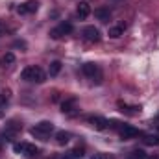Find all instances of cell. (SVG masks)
<instances>
[{
	"mask_svg": "<svg viewBox=\"0 0 159 159\" xmlns=\"http://www.w3.org/2000/svg\"><path fill=\"white\" fill-rule=\"evenodd\" d=\"M20 80L24 81H34V83H44L46 80V74L41 67H35V65H28L22 72H20Z\"/></svg>",
	"mask_w": 159,
	"mask_h": 159,
	"instance_id": "6da1fadb",
	"label": "cell"
},
{
	"mask_svg": "<svg viewBox=\"0 0 159 159\" xmlns=\"http://www.w3.org/2000/svg\"><path fill=\"white\" fill-rule=\"evenodd\" d=\"M52 131H54V124H52L50 120H43V122L35 124V126L30 129V133H32L35 139H41V141H48V137H50Z\"/></svg>",
	"mask_w": 159,
	"mask_h": 159,
	"instance_id": "7a4b0ae2",
	"label": "cell"
},
{
	"mask_svg": "<svg viewBox=\"0 0 159 159\" xmlns=\"http://www.w3.org/2000/svg\"><path fill=\"white\" fill-rule=\"evenodd\" d=\"M13 150L17 154L26 156V157H35V156H39V152H41L35 144H30V143H17V144H13Z\"/></svg>",
	"mask_w": 159,
	"mask_h": 159,
	"instance_id": "3957f363",
	"label": "cell"
},
{
	"mask_svg": "<svg viewBox=\"0 0 159 159\" xmlns=\"http://www.w3.org/2000/svg\"><path fill=\"white\" fill-rule=\"evenodd\" d=\"M81 72H83L87 78L96 80V83L102 81V70H100V67H98L96 63H83V65H81Z\"/></svg>",
	"mask_w": 159,
	"mask_h": 159,
	"instance_id": "277c9868",
	"label": "cell"
},
{
	"mask_svg": "<svg viewBox=\"0 0 159 159\" xmlns=\"http://www.w3.org/2000/svg\"><path fill=\"white\" fill-rule=\"evenodd\" d=\"M72 30H74V26L70 24V22H59L56 28H52L50 30V37L52 39H59V37H63V35H69V34H72Z\"/></svg>",
	"mask_w": 159,
	"mask_h": 159,
	"instance_id": "5b68a950",
	"label": "cell"
},
{
	"mask_svg": "<svg viewBox=\"0 0 159 159\" xmlns=\"http://www.w3.org/2000/svg\"><path fill=\"white\" fill-rule=\"evenodd\" d=\"M119 135L122 137V141H128V139H135V137L143 135V131L133 128V126H129V124H122L119 128Z\"/></svg>",
	"mask_w": 159,
	"mask_h": 159,
	"instance_id": "8992f818",
	"label": "cell"
},
{
	"mask_svg": "<svg viewBox=\"0 0 159 159\" xmlns=\"http://www.w3.org/2000/svg\"><path fill=\"white\" fill-rule=\"evenodd\" d=\"M39 9V0H26L24 4H20L17 7L19 15H28V13H35Z\"/></svg>",
	"mask_w": 159,
	"mask_h": 159,
	"instance_id": "52a82bcc",
	"label": "cell"
},
{
	"mask_svg": "<svg viewBox=\"0 0 159 159\" xmlns=\"http://www.w3.org/2000/svg\"><path fill=\"white\" fill-rule=\"evenodd\" d=\"M87 122L94 128V129H98V131H102V129H107L109 128V120L104 119V117H98V115H93V117H89Z\"/></svg>",
	"mask_w": 159,
	"mask_h": 159,
	"instance_id": "ba28073f",
	"label": "cell"
},
{
	"mask_svg": "<svg viewBox=\"0 0 159 159\" xmlns=\"http://www.w3.org/2000/svg\"><path fill=\"white\" fill-rule=\"evenodd\" d=\"M81 35H83V39L89 41V43H98L100 41V30L94 28V26H87V28H83Z\"/></svg>",
	"mask_w": 159,
	"mask_h": 159,
	"instance_id": "9c48e42d",
	"label": "cell"
},
{
	"mask_svg": "<svg viewBox=\"0 0 159 159\" xmlns=\"http://www.w3.org/2000/svg\"><path fill=\"white\" fill-rule=\"evenodd\" d=\"M117 106L120 107V111H122V113H126V115H129V117H135V115H139V113H141V106H128V104H124L122 100L117 102Z\"/></svg>",
	"mask_w": 159,
	"mask_h": 159,
	"instance_id": "30bf717a",
	"label": "cell"
},
{
	"mask_svg": "<svg viewBox=\"0 0 159 159\" xmlns=\"http://www.w3.org/2000/svg\"><path fill=\"white\" fill-rule=\"evenodd\" d=\"M94 17H96L98 20H102V22H107V20L111 19V11H109L107 7H96V9H94Z\"/></svg>",
	"mask_w": 159,
	"mask_h": 159,
	"instance_id": "8fae6325",
	"label": "cell"
},
{
	"mask_svg": "<svg viewBox=\"0 0 159 159\" xmlns=\"http://www.w3.org/2000/svg\"><path fill=\"white\" fill-rule=\"evenodd\" d=\"M76 13H78L80 19H87V17L91 15V6H89V2H80L78 7H76Z\"/></svg>",
	"mask_w": 159,
	"mask_h": 159,
	"instance_id": "7c38bea8",
	"label": "cell"
},
{
	"mask_svg": "<svg viewBox=\"0 0 159 159\" xmlns=\"http://www.w3.org/2000/svg\"><path fill=\"white\" fill-rule=\"evenodd\" d=\"M76 104H78L76 98H69V100H65V102L61 104V111H63V113H72V111L76 109Z\"/></svg>",
	"mask_w": 159,
	"mask_h": 159,
	"instance_id": "4fadbf2b",
	"label": "cell"
},
{
	"mask_svg": "<svg viewBox=\"0 0 159 159\" xmlns=\"http://www.w3.org/2000/svg\"><path fill=\"white\" fill-rule=\"evenodd\" d=\"M81 157H83V150H81V148H74V150H70V152L59 156L57 159H81Z\"/></svg>",
	"mask_w": 159,
	"mask_h": 159,
	"instance_id": "5bb4252c",
	"label": "cell"
},
{
	"mask_svg": "<svg viewBox=\"0 0 159 159\" xmlns=\"http://www.w3.org/2000/svg\"><path fill=\"white\" fill-rule=\"evenodd\" d=\"M20 128H22V124H19L17 120H9V122L6 124V129H7V131H6V135L9 137V135H13L15 131H19Z\"/></svg>",
	"mask_w": 159,
	"mask_h": 159,
	"instance_id": "9a60e30c",
	"label": "cell"
},
{
	"mask_svg": "<svg viewBox=\"0 0 159 159\" xmlns=\"http://www.w3.org/2000/svg\"><path fill=\"white\" fill-rule=\"evenodd\" d=\"M122 34H124V24H119V26H111V28H109V32H107V35H109L111 39H119Z\"/></svg>",
	"mask_w": 159,
	"mask_h": 159,
	"instance_id": "2e32d148",
	"label": "cell"
},
{
	"mask_svg": "<svg viewBox=\"0 0 159 159\" xmlns=\"http://www.w3.org/2000/svg\"><path fill=\"white\" fill-rule=\"evenodd\" d=\"M69 141H70V133H69V131H57V133H56V143H57V144L63 146V144H67Z\"/></svg>",
	"mask_w": 159,
	"mask_h": 159,
	"instance_id": "e0dca14e",
	"label": "cell"
},
{
	"mask_svg": "<svg viewBox=\"0 0 159 159\" xmlns=\"http://www.w3.org/2000/svg\"><path fill=\"white\" fill-rule=\"evenodd\" d=\"M61 72V61H52L50 67H48V74L50 76H57Z\"/></svg>",
	"mask_w": 159,
	"mask_h": 159,
	"instance_id": "ac0fdd59",
	"label": "cell"
},
{
	"mask_svg": "<svg viewBox=\"0 0 159 159\" xmlns=\"http://www.w3.org/2000/svg\"><path fill=\"white\" fill-rule=\"evenodd\" d=\"M126 159H146V152L144 150H133L126 156Z\"/></svg>",
	"mask_w": 159,
	"mask_h": 159,
	"instance_id": "d6986e66",
	"label": "cell"
},
{
	"mask_svg": "<svg viewBox=\"0 0 159 159\" xmlns=\"http://www.w3.org/2000/svg\"><path fill=\"white\" fill-rule=\"evenodd\" d=\"M9 98H11V91H9V89L0 91V107H2V106H6V104L9 102Z\"/></svg>",
	"mask_w": 159,
	"mask_h": 159,
	"instance_id": "ffe728a7",
	"label": "cell"
},
{
	"mask_svg": "<svg viewBox=\"0 0 159 159\" xmlns=\"http://www.w3.org/2000/svg\"><path fill=\"white\" fill-rule=\"evenodd\" d=\"M144 144H150V146H157L159 144V137L157 135H144Z\"/></svg>",
	"mask_w": 159,
	"mask_h": 159,
	"instance_id": "44dd1931",
	"label": "cell"
},
{
	"mask_svg": "<svg viewBox=\"0 0 159 159\" xmlns=\"http://www.w3.org/2000/svg\"><path fill=\"white\" fill-rule=\"evenodd\" d=\"M4 63H6V65L15 63V56H13V52H6V54H4Z\"/></svg>",
	"mask_w": 159,
	"mask_h": 159,
	"instance_id": "7402d4cb",
	"label": "cell"
},
{
	"mask_svg": "<svg viewBox=\"0 0 159 159\" xmlns=\"http://www.w3.org/2000/svg\"><path fill=\"white\" fill-rule=\"evenodd\" d=\"M91 159H113L111 156H107V154H94Z\"/></svg>",
	"mask_w": 159,
	"mask_h": 159,
	"instance_id": "603a6c76",
	"label": "cell"
},
{
	"mask_svg": "<svg viewBox=\"0 0 159 159\" xmlns=\"http://www.w3.org/2000/svg\"><path fill=\"white\" fill-rule=\"evenodd\" d=\"M13 46H17V48L20 46L22 50H26V43H24V41H15V43H13Z\"/></svg>",
	"mask_w": 159,
	"mask_h": 159,
	"instance_id": "cb8c5ba5",
	"label": "cell"
},
{
	"mask_svg": "<svg viewBox=\"0 0 159 159\" xmlns=\"http://www.w3.org/2000/svg\"><path fill=\"white\" fill-rule=\"evenodd\" d=\"M146 159H159L157 156H146Z\"/></svg>",
	"mask_w": 159,
	"mask_h": 159,
	"instance_id": "d4e9b609",
	"label": "cell"
},
{
	"mask_svg": "<svg viewBox=\"0 0 159 159\" xmlns=\"http://www.w3.org/2000/svg\"><path fill=\"white\" fill-rule=\"evenodd\" d=\"M2 117H4V111H2V109H0V119H2Z\"/></svg>",
	"mask_w": 159,
	"mask_h": 159,
	"instance_id": "484cf974",
	"label": "cell"
}]
</instances>
